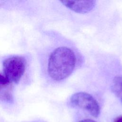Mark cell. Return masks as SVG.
Listing matches in <instances>:
<instances>
[{"mask_svg":"<svg viewBox=\"0 0 122 122\" xmlns=\"http://www.w3.org/2000/svg\"><path fill=\"white\" fill-rule=\"evenodd\" d=\"M77 62L73 51L66 47L55 49L50 55L47 71L50 77L55 81L63 80L74 70Z\"/></svg>","mask_w":122,"mask_h":122,"instance_id":"cell-1","label":"cell"},{"mask_svg":"<svg viewBox=\"0 0 122 122\" xmlns=\"http://www.w3.org/2000/svg\"><path fill=\"white\" fill-rule=\"evenodd\" d=\"M4 76L10 83H18L23 76L26 66V61L22 56H13L3 61Z\"/></svg>","mask_w":122,"mask_h":122,"instance_id":"cell-2","label":"cell"},{"mask_svg":"<svg viewBox=\"0 0 122 122\" xmlns=\"http://www.w3.org/2000/svg\"><path fill=\"white\" fill-rule=\"evenodd\" d=\"M71 104L74 107L87 111L92 116L97 118L100 113V107L96 100L91 94L84 92H76L70 98Z\"/></svg>","mask_w":122,"mask_h":122,"instance_id":"cell-3","label":"cell"},{"mask_svg":"<svg viewBox=\"0 0 122 122\" xmlns=\"http://www.w3.org/2000/svg\"><path fill=\"white\" fill-rule=\"evenodd\" d=\"M60 2L71 10L84 14L92 10L95 5V0H61Z\"/></svg>","mask_w":122,"mask_h":122,"instance_id":"cell-4","label":"cell"},{"mask_svg":"<svg viewBox=\"0 0 122 122\" xmlns=\"http://www.w3.org/2000/svg\"><path fill=\"white\" fill-rule=\"evenodd\" d=\"M12 99L10 83L4 75L0 73V99L11 102Z\"/></svg>","mask_w":122,"mask_h":122,"instance_id":"cell-5","label":"cell"},{"mask_svg":"<svg viewBox=\"0 0 122 122\" xmlns=\"http://www.w3.org/2000/svg\"><path fill=\"white\" fill-rule=\"evenodd\" d=\"M112 90L122 102V76H117L113 79Z\"/></svg>","mask_w":122,"mask_h":122,"instance_id":"cell-6","label":"cell"},{"mask_svg":"<svg viewBox=\"0 0 122 122\" xmlns=\"http://www.w3.org/2000/svg\"><path fill=\"white\" fill-rule=\"evenodd\" d=\"M113 122H122V115H120L115 117L114 119Z\"/></svg>","mask_w":122,"mask_h":122,"instance_id":"cell-7","label":"cell"},{"mask_svg":"<svg viewBox=\"0 0 122 122\" xmlns=\"http://www.w3.org/2000/svg\"><path fill=\"white\" fill-rule=\"evenodd\" d=\"M79 122H97L93 120L90 119H83L82 120L80 121Z\"/></svg>","mask_w":122,"mask_h":122,"instance_id":"cell-8","label":"cell"}]
</instances>
